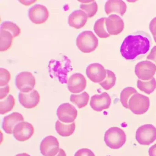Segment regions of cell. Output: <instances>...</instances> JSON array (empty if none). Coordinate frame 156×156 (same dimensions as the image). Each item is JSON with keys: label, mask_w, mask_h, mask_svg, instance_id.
Here are the masks:
<instances>
[{"label": "cell", "mask_w": 156, "mask_h": 156, "mask_svg": "<svg viewBox=\"0 0 156 156\" xmlns=\"http://www.w3.org/2000/svg\"><path fill=\"white\" fill-rule=\"evenodd\" d=\"M40 97L36 90H34L28 93H19V103L27 109L34 108L39 103Z\"/></svg>", "instance_id": "2e32d148"}, {"label": "cell", "mask_w": 156, "mask_h": 156, "mask_svg": "<svg viewBox=\"0 0 156 156\" xmlns=\"http://www.w3.org/2000/svg\"><path fill=\"white\" fill-rule=\"evenodd\" d=\"M111 104V99L107 93L103 92L100 94H95L91 98L90 105L96 112H102L109 109Z\"/></svg>", "instance_id": "9a60e30c"}, {"label": "cell", "mask_w": 156, "mask_h": 156, "mask_svg": "<svg viewBox=\"0 0 156 156\" xmlns=\"http://www.w3.org/2000/svg\"><path fill=\"white\" fill-rule=\"evenodd\" d=\"M89 98V94L87 92L84 91L79 94H71L70 101L78 106L79 109H81L88 105Z\"/></svg>", "instance_id": "cb8c5ba5"}, {"label": "cell", "mask_w": 156, "mask_h": 156, "mask_svg": "<svg viewBox=\"0 0 156 156\" xmlns=\"http://www.w3.org/2000/svg\"><path fill=\"white\" fill-rule=\"evenodd\" d=\"M56 156H67V154H66L65 151L63 149H62V148H60L59 152Z\"/></svg>", "instance_id": "8d00e7d4"}, {"label": "cell", "mask_w": 156, "mask_h": 156, "mask_svg": "<svg viewBox=\"0 0 156 156\" xmlns=\"http://www.w3.org/2000/svg\"><path fill=\"white\" fill-rule=\"evenodd\" d=\"M74 156H95L92 150L88 148H82L75 153Z\"/></svg>", "instance_id": "1f68e13d"}, {"label": "cell", "mask_w": 156, "mask_h": 156, "mask_svg": "<svg viewBox=\"0 0 156 156\" xmlns=\"http://www.w3.org/2000/svg\"><path fill=\"white\" fill-rule=\"evenodd\" d=\"M15 83L17 89L21 92L28 93L34 88L35 78L31 72H21L16 77Z\"/></svg>", "instance_id": "52a82bcc"}, {"label": "cell", "mask_w": 156, "mask_h": 156, "mask_svg": "<svg viewBox=\"0 0 156 156\" xmlns=\"http://www.w3.org/2000/svg\"><path fill=\"white\" fill-rule=\"evenodd\" d=\"M57 115L60 121L66 123L73 122L78 116L75 106L68 103L60 105L57 110Z\"/></svg>", "instance_id": "9c48e42d"}, {"label": "cell", "mask_w": 156, "mask_h": 156, "mask_svg": "<svg viewBox=\"0 0 156 156\" xmlns=\"http://www.w3.org/2000/svg\"><path fill=\"white\" fill-rule=\"evenodd\" d=\"M34 126L30 123L23 122L17 124L14 128L13 134L14 138L19 142L29 140L34 134Z\"/></svg>", "instance_id": "8fae6325"}, {"label": "cell", "mask_w": 156, "mask_h": 156, "mask_svg": "<svg viewBox=\"0 0 156 156\" xmlns=\"http://www.w3.org/2000/svg\"><path fill=\"white\" fill-rule=\"evenodd\" d=\"M10 92V87L9 85H5L4 87L0 88V100L5 98Z\"/></svg>", "instance_id": "836d02e7"}, {"label": "cell", "mask_w": 156, "mask_h": 156, "mask_svg": "<svg viewBox=\"0 0 156 156\" xmlns=\"http://www.w3.org/2000/svg\"><path fill=\"white\" fill-rule=\"evenodd\" d=\"M28 15L32 23L36 24H41L45 23L48 19L49 12L45 5L36 4L29 9Z\"/></svg>", "instance_id": "30bf717a"}, {"label": "cell", "mask_w": 156, "mask_h": 156, "mask_svg": "<svg viewBox=\"0 0 156 156\" xmlns=\"http://www.w3.org/2000/svg\"><path fill=\"white\" fill-rule=\"evenodd\" d=\"M137 91L135 88L132 87H127L122 90L121 93L120 101L122 105L125 108L128 109V102L131 96Z\"/></svg>", "instance_id": "83f0119b"}, {"label": "cell", "mask_w": 156, "mask_h": 156, "mask_svg": "<svg viewBox=\"0 0 156 156\" xmlns=\"http://www.w3.org/2000/svg\"><path fill=\"white\" fill-rule=\"evenodd\" d=\"M105 12L107 15L111 13L120 14L123 16L127 9V5L123 1L121 0L108 1L105 3Z\"/></svg>", "instance_id": "ffe728a7"}, {"label": "cell", "mask_w": 156, "mask_h": 156, "mask_svg": "<svg viewBox=\"0 0 156 156\" xmlns=\"http://www.w3.org/2000/svg\"><path fill=\"white\" fill-rule=\"evenodd\" d=\"M88 77L94 83H100L103 81L107 76V71L104 67L99 63L90 64L86 69Z\"/></svg>", "instance_id": "4fadbf2b"}, {"label": "cell", "mask_w": 156, "mask_h": 156, "mask_svg": "<svg viewBox=\"0 0 156 156\" xmlns=\"http://www.w3.org/2000/svg\"><path fill=\"white\" fill-rule=\"evenodd\" d=\"M24 117L21 114L18 112H13L4 118L2 128L6 133L11 134L15 126L19 122H24Z\"/></svg>", "instance_id": "ac0fdd59"}, {"label": "cell", "mask_w": 156, "mask_h": 156, "mask_svg": "<svg viewBox=\"0 0 156 156\" xmlns=\"http://www.w3.org/2000/svg\"><path fill=\"white\" fill-rule=\"evenodd\" d=\"M107 76L104 81L100 83V84L105 90L111 89L115 85L116 77L115 74L113 71L107 69Z\"/></svg>", "instance_id": "f546056e"}, {"label": "cell", "mask_w": 156, "mask_h": 156, "mask_svg": "<svg viewBox=\"0 0 156 156\" xmlns=\"http://www.w3.org/2000/svg\"><path fill=\"white\" fill-rule=\"evenodd\" d=\"M80 7L86 13L89 18L94 16L98 12V6L95 1H81Z\"/></svg>", "instance_id": "603a6c76"}, {"label": "cell", "mask_w": 156, "mask_h": 156, "mask_svg": "<svg viewBox=\"0 0 156 156\" xmlns=\"http://www.w3.org/2000/svg\"><path fill=\"white\" fill-rule=\"evenodd\" d=\"M60 144L55 136H49L45 137L40 145V151L44 156H55L59 152Z\"/></svg>", "instance_id": "7c38bea8"}, {"label": "cell", "mask_w": 156, "mask_h": 156, "mask_svg": "<svg viewBox=\"0 0 156 156\" xmlns=\"http://www.w3.org/2000/svg\"><path fill=\"white\" fill-rule=\"evenodd\" d=\"M104 141L106 145L111 149H119L126 143V134L121 128L112 127L105 132Z\"/></svg>", "instance_id": "3957f363"}, {"label": "cell", "mask_w": 156, "mask_h": 156, "mask_svg": "<svg viewBox=\"0 0 156 156\" xmlns=\"http://www.w3.org/2000/svg\"><path fill=\"white\" fill-rule=\"evenodd\" d=\"M149 29L154 36L155 42L156 43V17L152 19L149 24Z\"/></svg>", "instance_id": "d6a6232c"}, {"label": "cell", "mask_w": 156, "mask_h": 156, "mask_svg": "<svg viewBox=\"0 0 156 156\" xmlns=\"http://www.w3.org/2000/svg\"><path fill=\"white\" fill-rule=\"evenodd\" d=\"M105 27L109 34L117 35L124 30L125 24L123 20L119 16L111 14L106 18Z\"/></svg>", "instance_id": "5bb4252c"}, {"label": "cell", "mask_w": 156, "mask_h": 156, "mask_svg": "<svg viewBox=\"0 0 156 156\" xmlns=\"http://www.w3.org/2000/svg\"><path fill=\"white\" fill-rule=\"evenodd\" d=\"M148 154L149 156H156V144L149 148Z\"/></svg>", "instance_id": "d590c367"}, {"label": "cell", "mask_w": 156, "mask_h": 156, "mask_svg": "<svg viewBox=\"0 0 156 156\" xmlns=\"http://www.w3.org/2000/svg\"><path fill=\"white\" fill-rule=\"evenodd\" d=\"M15 104V100L13 95L9 94L4 101H0V114H5L12 111Z\"/></svg>", "instance_id": "4316f807"}, {"label": "cell", "mask_w": 156, "mask_h": 156, "mask_svg": "<svg viewBox=\"0 0 156 156\" xmlns=\"http://www.w3.org/2000/svg\"><path fill=\"white\" fill-rule=\"evenodd\" d=\"M98 44V38L91 31H82L76 39V45L82 53L93 52L97 48Z\"/></svg>", "instance_id": "277c9868"}, {"label": "cell", "mask_w": 156, "mask_h": 156, "mask_svg": "<svg viewBox=\"0 0 156 156\" xmlns=\"http://www.w3.org/2000/svg\"><path fill=\"white\" fill-rule=\"evenodd\" d=\"M88 16L82 10H77L72 12L68 16V23L69 26L77 29L84 26L88 21Z\"/></svg>", "instance_id": "d6986e66"}, {"label": "cell", "mask_w": 156, "mask_h": 156, "mask_svg": "<svg viewBox=\"0 0 156 156\" xmlns=\"http://www.w3.org/2000/svg\"><path fill=\"white\" fill-rule=\"evenodd\" d=\"M135 72L138 79L141 80H150L155 74L156 65L148 60L141 61L136 66Z\"/></svg>", "instance_id": "ba28073f"}, {"label": "cell", "mask_w": 156, "mask_h": 156, "mask_svg": "<svg viewBox=\"0 0 156 156\" xmlns=\"http://www.w3.org/2000/svg\"><path fill=\"white\" fill-rule=\"evenodd\" d=\"M87 86V81L83 75L79 73L71 75L68 81V90L72 93L81 92Z\"/></svg>", "instance_id": "e0dca14e"}, {"label": "cell", "mask_w": 156, "mask_h": 156, "mask_svg": "<svg viewBox=\"0 0 156 156\" xmlns=\"http://www.w3.org/2000/svg\"><path fill=\"white\" fill-rule=\"evenodd\" d=\"M150 100L145 95L137 93L133 94L128 102V109L136 115H143L150 107Z\"/></svg>", "instance_id": "5b68a950"}, {"label": "cell", "mask_w": 156, "mask_h": 156, "mask_svg": "<svg viewBox=\"0 0 156 156\" xmlns=\"http://www.w3.org/2000/svg\"><path fill=\"white\" fill-rule=\"evenodd\" d=\"M1 29L10 32L13 37H16L21 34L20 27L15 23L10 21H5L1 24Z\"/></svg>", "instance_id": "f1b7e54d"}, {"label": "cell", "mask_w": 156, "mask_h": 156, "mask_svg": "<svg viewBox=\"0 0 156 156\" xmlns=\"http://www.w3.org/2000/svg\"><path fill=\"white\" fill-rule=\"evenodd\" d=\"M55 128L59 135L67 137L73 134L76 129V124L75 122H72L70 124H65L57 121L56 122Z\"/></svg>", "instance_id": "44dd1931"}, {"label": "cell", "mask_w": 156, "mask_h": 156, "mask_svg": "<svg viewBox=\"0 0 156 156\" xmlns=\"http://www.w3.org/2000/svg\"><path fill=\"white\" fill-rule=\"evenodd\" d=\"M11 79L10 72L4 68L0 69V86H5L8 84Z\"/></svg>", "instance_id": "4dcf8cb0"}, {"label": "cell", "mask_w": 156, "mask_h": 156, "mask_svg": "<svg viewBox=\"0 0 156 156\" xmlns=\"http://www.w3.org/2000/svg\"><path fill=\"white\" fill-rule=\"evenodd\" d=\"M49 70L51 77L57 78L61 83H67V74L72 70L71 61L67 57L64 56L61 60H50Z\"/></svg>", "instance_id": "7a4b0ae2"}, {"label": "cell", "mask_w": 156, "mask_h": 156, "mask_svg": "<svg viewBox=\"0 0 156 156\" xmlns=\"http://www.w3.org/2000/svg\"><path fill=\"white\" fill-rule=\"evenodd\" d=\"M148 60H152L156 65V46H155L147 58Z\"/></svg>", "instance_id": "e575fe53"}, {"label": "cell", "mask_w": 156, "mask_h": 156, "mask_svg": "<svg viewBox=\"0 0 156 156\" xmlns=\"http://www.w3.org/2000/svg\"><path fill=\"white\" fill-rule=\"evenodd\" d=\"M105 17H102L98 19L94 24L93 30L96 34L100 38H107L110 35L107 33L105 28Z\"/></svg>", "instance_id": "484cf974"}, {"label": "cell", "mask_w": 156, "mask_h": 156, "mask_svg": "<svg viewBox=\"0 0 156 156\" xmlns=\"http://www.w3.org/2000/svg\"><path fill=\"white\" fill-rule=\"evenodd\" d=\"M15 156H31L30 155L26 153H22V154H16Z\"/></svg>", "instance_id": "74e56055"}, {"label": "cell", "mask_w": 156, "mask_h": 156, "mask_svg": "<svg viewBox=\"0 0 156 156\" xmlns=\"http://www.w3.org/2000/svg\"><path fill=\"white\" fill-rule=\"evenodd\" d=\"M136 139L142 145H149L156 140V128L152 124H145L139 127L136 132Z\"/></svg>", "instance_id": "8992f818"}, {"label": "cell", "mask_w": 156, "mask_h": 156, "mask_svg": "<svg viewBox=\"0 0 156 156\" xmlns=\"http://www.w3.org/2000/svg\"><path fill=\"white\" fill-rule=\"evenodd\" d=\"M137 86L140 90L147 94H150L156 88V80L154 77L148 81L138 80L137 82Z\"/></svg>", "instance_id": "d4e9b609"}, {"label": "cell", "mask_w": 156, "mask_h": 156, "mask_svg": "<svg viewBox=\"0 0 156 156\" xmlns=\"http://www.w3.org/2000/svg\"><path fill=\"white\" fill-rule=\"evenodd\" d=\"M150 47V42L147 37L140 35H129L123 42L120 52L125 59L132 60L139 55L146 54Z\"/></svg>", "instance_id": "6da1fadb"}, {"label": "cell", "mask_w": 156, "mask_h": 156, "mask_svg": "<svg viewBox=\"0 0 156 156\" xmlns=\"http://www.w3.org/2000/svg\"><path fill=\"white\" fill-rule=\"evenodd\" d=\"M0 38V51L5 52L12 46L14 37L10 32L1 29Z\"/></svg>", "instance_id": "7402d4cb"}]
</instances>
